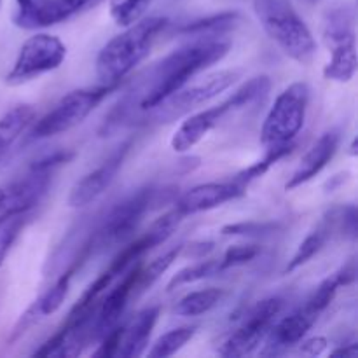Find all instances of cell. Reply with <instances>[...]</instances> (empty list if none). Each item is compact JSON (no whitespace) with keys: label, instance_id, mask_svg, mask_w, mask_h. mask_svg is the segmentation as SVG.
Instances as JSON below:
<instances>
[{"label":"cell","instance_id":"1","mask_svg":"<svg viewBox=\"0 0 358 358\" xmlns=\"http://www.w3.org/2000/svg\"><path fill=\"white\" fill-rule=\"evenodd\" d=\"M229 48V41H224L222 37L194 38L154 63L133 83L131 90L126 91L124 98L119 100L105 117L101 135L105 136L122 126L136 122L140 114L154 110L161 101L182 90L198 73L226 58Z\"/></svg>","mask_w":358,"mask_h":358},{"label":"cell","instance_id":"2","mask_svg":"<svg viewBox=\"0 0 358 358\" xmlns=\"http://www.w3.org/2000/svg\"><path fill=\"white\" fill-rule=\"evenodd\" d=\"M168 27V17H140L128 24L124 31L115 35L98 52L96 76L108 86H117L136 65L149 56L154 42Z\"/></svg>","mask_w":358,"mask_h":358},{"label":"cell","instance_id":"3","mask_svg":"<svg viewBox=\"0 0 358 358\" xmlns=\"http://www.w3.org/2000/svg\"><path fill=\"white\" fill-rule=\"evenodd\" d=\"M262 30L280 51L301 65H310L317 55V41L290 0H254Z\"/></svg>","mask_w":358,"mask_h":358},{"label":"cell","instance_id":"4","mask_svg":"<svg viewBox=\"0 0 358 358\" xmlns=\"http://www.w3.org/2000/svg\"><path fill=\"white\" fill-rule=\"evenodd\" d=\"M271 90V80L268 76H257L254 79L241 84L229 98L220 101L219 105L206 110L196 112L194 115H189L184 122L177 128V131L171 136V149L175 152H187L194 149L213 128L219 126V122L226 117L229 112L240 110V108L252 105L254 101L261 100L262 96Z\"/></svg>","mask_w":358,"mask_h":358},{"label":"cell","instance_id":"5","mask_svg":"<svg viewBox=\"0 0 358 358\" xmlns=\"http://www.w3.org/2000/svg\"><path fill=\"white\" fill-rule=\"evenodd\" d=\"M73 152H55L37 161L28 171L7 184L0 185V222L20 213H30L48 192L52 173L69 163Z\"/></svg>","mask_w":358,"mask_h":358},{"label":"cell","instance_id":"6","mask_svg":"<svg viewBox=\"0 0 358 358\" xmlns=\"http://www.w3.org/2000/svg\"><path fill=\"white\" fill-rule=\"evenodd\" d=\"M310 87L306 83H294L276 96L261 129V143L264 147L290 143L306 121Z\"/></svg>","mask_w":358,"mask_h":358},{"label":"cell","instance_id":"7","mask_svg":"<svg viewBox=\"0 0 358 358\" xmlns=\"http://www.w3.org/2000/svg\"><path fill=\"white\" fill-rule=\"evenodd\" d=\"M163 192L164 191L154 187H142L133 192L131 196H128L124 201L115 205L110 210V213L105 217L103 224L96 231V234L91 238V250L94 252L96 248L105 250L112 245L128 241L133 236V233L138 229L143 217L150 212L154 205L161 201Z\"/></svg>","mask_w":358,"mask_h":358},{"label":"cell","instance_id":"8","mask_svg":"<svg viewBox=\"0 0 358 358\" xmlns=\"http://www.w3.org/2000/svg\"><path fill=\"white\" fill-rule=\"evenodd\" d=\"M112 90H115V86L103 84V86L98 87H83V90L70 91L65 96L59 98L58 103L48 114H44L38 121H35L34 128L30 131V138H51V136L76 128L107 98V94Z\"/></svg>","mask_w":358,"mask_h":358},{"label":"cell","instance_id":"9","mask_svg":"<svg viewBox=\"0 0 358 358\" xmlns=\"http://www.w3.org/2000/svg\"><path fill=\"white\" fill-rule=\"evenodd\" d=\"M238 79H240L238 70H220V72L205 77L199 83L185 84L182 90L161 101L154 110L149 112V115L157 122H173L175 119L189 114L199 105L213 100L220 93L229 90Z\"/></svg>","mask_w":358,"mask_h":358},{"label":"cell","instance_id":"10","mask_svg":"<svg viewBox=\"0 0 358 358\" xmlns=\"http://www.w3.org/2000/svg\"><path fill=\"white\" fill-rule=\"evenodd\" d=\"M66 56V45L56 35L35 34L23 42L13 69L6 76L9 86L34 80L44 73L52 72L63 63Z\"/></svg>","mask_w":358,"mask_h":358},{"label":"cell","instance_id":"11","mask_svg":"<svg viewBox=\"0 0 358 358\" xmlns=\"http://www.w3.org/2000/svg\"><path fill=\"white\" fill-rule=\"evenodd\" d=\"M283 310L282 297H268L247 311L236 331L231 332L220 345L219 355L222 357H247L254 353L264 343L275 325L276 318Z\"/></svg>","mask_w":358,"mask_h":358},{"label":"cell","instance_id":"12","mask_svg":"<svg viewBox=\"0 0 358 358\" xmlns=\"http://www.w3.org/2000/svg\"><path fill=\"white\" fill-rule=\"evenodd\" d=\"M131 147L133 140L128 138L126 142H122L121 145H119L117 149L100 164V166H96L93 171L84 175L79 182H76V185L70 189L69 205L72 206V208H83V206H87L93 201H96V199L107 191L108 185L114 182V178L117 177L119 170H121L122 164H124Z\"/></svg>","mask_w":358,"mask_h":358},{"label":"cell","instance_id":"13","mask_svg":"<svg viewBox=\"0 0 358 358\" xmlns=\"http://www.w3.org/2000/svg\"><path fill=\"white\" fill-rule=\"evenodd\" d=\"M182 220H184V217H182L175 208L166 212L164 215H161L156 222H152V226L149 227V231H147L145 234H142V236L136 238V240L129 241L124 248H121V252L112 259L107 271L110 273V275H114L115 278L121 276L122 273L128 271L135 262H138L147 252L159 247L161 243H164V241L173 234V231L177 229L178 224H180Z\"/></svg>","mask_w":358,"mask_h":358},{"label":"cell","instance_id":"14","mask_svg":"<svg viewBox=\"0 0 358 358\" xmlns=\"http://www.w3.org/2000/svg\"><path fill=\"white\" fill-rule=\"evenodd\" d=\"M245 194H247V187L234 178L227 182H210V184H199L189 189L177 199L173 208L185 219L189 215L208 212L217 206L226 205Z\"/></svg>","mask_w":358,"mask_h":358},{"label":"cell","instance_id":"15","mask_svg":"<svg viewBox=\"0 0 358 358\" xmlns=\"http://www.w3.org/2000/svg\"><path fill=\"white\" fill-rule=\"evenodd\" d=\"M318 318H320V315L311 310L308 304L294 310L282 320L275 322L269 334L266 336V345L261 353L266 357H276L285 353L292 346L299 345L306 338L308 332L311 331V327L317 324Z\"/></svg>","mask_w":358,"mask_h":358},{"label":"cell","instance_id":"16","mask_svg":"<svg viewBox=\"0 0 358 358\" xmlns=\"http://www.w3.org/2000/svg\"><path fill=\"white\" fill-rule=\"evenodd\" d=\"M140 262H135L131 268L126 271L124 278L100 301L98 306L96 318H94V327H93V341L100 339L108 329L117 325L119 318L124 313L128 301L135 296V285H136V276L140 271Z\"/></svg>","mask_w":358,"mask_h":358},{"label":"cell","instance_id":"17","mask_svg":"<svg viewBox=\"0 0 358 358\" xmlns=\"http://www.w3.org/2000/svg\"><path fill=\"white\" fill-rule=\"evenodd\" d=\"M339 142H341V135H339L338 129H331V131L324 133L303 156L297 170L294 171L292 177L285 184V191H294V189L301 187L303 184L313 180L336 156L339 149Z\"/></svg>","mask_w":358,"mask_h":358},{"label":"cell","instance_id":"18","mask_svg":"<svg viewBox=\"0 0 358 358\" xmlns=\"http://www.w3.org/2000/svg\"><path fill=\"white\" fill-rule=\"evenodd\" d=\"M159 313V306L145 308V310L140 311L128 325L122 327L121 345H119L117 357L133 358L143 355L147 345H149L150 334H152L154 327H156L157 324Z\"/></svg>","mask_w":358,"mask_h":358},{"label":"cell","instance_id":"19","mask_svg":"<svg viewBox=\"0 0 358 358\" xmlns=\"http://www.w3.org/2000/svg\"><path fill=\"white\" fill-rule=\"evenodd\" d=\"M101 0H38L30 21H28V30H38V28L63 23V21L98 6Z\"/></svg>","mask_w":358,"mask_h":358},{"label":"cell","instance_id":"20","mask_svg":"<svg viewBox=\"0 0 358 358\" xmlns=\"http://www.w3.org/2000/svg\"><path fill=\"white\" fill-rule=\"evenodd\" d=\"M336 233L334 229V219H332V212L329 210L322 220L318 222V226L301 241V245L297 247L296 254L292 255V259L287 264L285 273H292L296 269H299L301 266H304L306 262H310L322 248L325 247V243L329 241V238Z\"/></svg>","mask_w":358,"mask_h":358},{"label":"cell","instance_id":"21","mask_svg":"<svg viewBox=\"0 0 358 358\" xmlns=\"http://www.w3.org/2000/svg\"><path fill=\"white\" fill-rule=\"evenodd\" d=\"M90 254H91V248H90V245H86V248H84L83 254L79 255V259H77V261L73 262V264L70 266V268L66 269V271L63 273V275L59 276L55 283H52V287L48 290V292L42 294V296L38 297L34 304H31V306H34V310L37 311L38 317L41 318L48 317V315L56 313V311L62 308V304L65 303L66 294H69L72 278L76 276L77 269L80 268V262L86 261L87 255Z\"/></svg>","mask_w":358,"mask_h":358},{"label":"cell","instance_id":"22","mask_svg":"<svg viewBox=\"0 0 358 358\" xmlns=\"http://www.w3.org/2000/svg\"><path fill=\"white\" fill-rule=\"evenodd\" d=\"M34 121L35 110L31 105H16L0 117V161Z\"/></svg>","mask_w":358,"mask_h":358},{"label":"cell","instance_id":"23","mask_svg":"<svg viewBox=\"0 0 358 358\" xmlns=\"http://www.w3.org/2000/svg\"><path fill=\"white\" fill-rule=\"evenodd\" d=\"M331 62L325 65V79L336 83H350L357 73V37L331 45Z\"/></svg>","mask_w":358,"mask_h":358},{"label":"cell","instance_id":"24","mask_svg":"<svg viewBox=\"0 0 358 358\" xmlns=\"http://www.w3.org/2000/svg\"><path fill=\"white\" fill-rule=\"evenodd\" d=\"M240 21V14L236 10H227V13L212 14V16L199 17V20L191 21L180 28L182 35L194 38L205 37H222L229 30H233Z\"/></svg>","mask_w":358,"mask_h":358},{"label":"cell","instance_id":"25","mask_svg":"<svg viewBox=\"0 0 358 358\" xmlns=\"http://www.w3.org/2000/svg\"><path fill=\"white\" fill-rule=\"evenodd\" d=\"M224 297H226V292L222 289L212 287V289L196 290L178 301L175 306V313L178 317H199V315L208 313L213 308L219 306Z\"/></svg>","mask_w":358,"mask_h":358},{"label":"cell","instance_id":"26","mask_svg":"<svg viewBox=\"0 0 358 358\" xmlns=\"http://www.w3.org/2000/svg\"><path fill=\"white\" fill-rule=\"evenodd\" d=\"M184 252V245H178V247L171 248L166 254L159 255L157 259H154L152 262H149L147 266H140L138 276H136V285H135V296H140L145 290H149L168 269L171 268L175 261L178 259V255Z\"/></svg>","mask_w":358,"mask_h":358},{"label":"cell","instance_id":"27","mask_svg":"<svg viewBox=\"0 0 358 358\" xmlns=\"http://www.w3.org/2000/svg\"><path fill=\"white\" fill-rule=\"evenodd\" d=\"M292 150H294V142L283 143V145L268 147V152H266V156L262 157V159H259L257 163L252 164V166L245 168L243 171H240V173L234 177V180L240 182V184L245 185V187H248V185H250L254 180L264 177V175L268 173V171L271 170L276 163H278V161H282L283 157L289 156Z\"/></svg>","mask_w":358,"mask_h":358},{"label":"cell","instance_id":"28","mask_svg":"<svg viewBox=\"0 0 358 358\" xmlns=\"http://www.w3.org/2000/svg\"><path fill=\"white\" fill-rule=\"evenodd\" d=\"M198 327L196 325H184V327L171 329L170 332L161 336L156 343L152 345V348L149 350L150 358H168L175 355L177 352H180L192 338H194Z\"/></svg>","mask_w":358,"mask_h":358},{"label":"cell","instance_id":"29","mask_svg":"<svg viewBox=\"0 0 358 358\" xmlns=\"http://www.w3.org/2000/svg\"><path fill=\"white\" fill-rule=\"evenodd\" d=\"M219 259H210V261H201L198 264L187 266V268L180 269L178 273H175L173 278L170 280L166 287V292L178 289V287L191 285V283L201 282V280L210 278V276L219 275Z\"/></svg>","mask_w":358,"mask_h":358},{"label":"cell","instance_id":"30","mask_svg":"<svg viewBox=\"0 0 358 358\" xmlns=\"http://www.w3.org/2000/svg\"><path fill=\"white\" fill-rule=\"evenodd\" d=\"M28 219H30V213H20V215L9 217V219H3L0 222V268L6 262L13 245L16 243L20 234L23 233Z\"/></svg>","mask_w":358,"mask_h":358},{"label":"cell","instance_id":"31","mask_svg":"<svg viewBox=\"0 0 358 358\" xmlns=\"http://www.w3.org/2000/svg\"><path fill=\"white\" fill-rule=\"evenodd\" d=\"M150 2L152 0H112V20L117 24H121V27H128V24L135 23V21H138L143 16Z\"/></svg>","mask_w":358,"mask_h":358},{"label":"cell","instance_id":"32","mask_svg":"<svg viewBox=\"0 0 358 358\" xmlns=\"http://www.w3.org/2000/svg\"><path fill=\"white\" fill-rule=\"evenodd\" d=\"M282 229L280 222H236L227 224L220 229L224 236H247V238H259L269 236Z\"/></svg>","mask_w":358,"mask_h":358},{"label":"cell","instance_id":"33","mask_svg":"<svg viewBox=\"0 0 358 358\" xmlns=\"http://www.w3.org/2000/svg\"><path fill=\"white\" fill-rule=\"evenodd\" d=\"M341 280H339V276L334 273V275L325 278L324 282L317 287V290H315L313 296L306 301V304L311 310L317 311L318 315H322L329 306H331L332 301L338 296V290L341 289Z\"/></svg>","mask_w":358,"mask_h":358},{"label":"cell","instance_id":"34","mask_svg":"<svg viewBox=\"0 0 358 358\" xmlns=\"http://www.w3.org/2000/svg\"><path fill=\"white\" fill-rule=\"evenodd\" d=\"M259 252H261V248L257 245H234V247H229L224 252L222 257L219 259L220 273L227 271L231 268L248 264V262L257 257Z\"/></svg>","mask_w":358,"mask_h":358},{"label":"cell","instance_id":"35","mask_svg":"<svg viewBox=\"0 0 358 358\" xmlns=\"http://www.w3.org/2000/svg\"><path fill=\"white\" fill-rule=\"evenodd\" d=\"M336 233H341L345 238L355 240L357 238V206L345 205L339 208H332Z\"/></svg>","mask_w":358,"mask_h":358},{"label":"cell","instance_id":"36","mask_svg":"<svg viewBox=\"0 0 358 358\" xmlns=\"http://www.w3.org/2000/svg\"><path fill=\"white\" fill-rule=\"evenodd\" d=\"M121 336H122V327L114 325L112 329H108L103 336H101V343L98 346L96 352L93 353L98 358H112L117 357L119 345H121Z\"/></svg>","mask_w":358,"mask_h":358},{"label":"cell","instance_id":"37","mask_svg":"<svg viewBox=\"0 0 358 358\" xmlns=\"http://www.w3.org/2000/svg\"><path fill=\"white\" fill-rule=\"evenodd\" d=\"M325 346H327V341H325L324 338H313L304 341L301 350H303L304 353H308V355H320L325 350Z\"/></svg>","mask_w":358,"mask_h":358},{"label":"cell","instance_id":"38","mask_svg":"<svg viewBox=\"0 0 358 358\" xmlns=\"http://www.w3.org/2000/svg\"><path fill=\"white\" fill-rule=\"evenodd\" d=\"M332 357H345V358H355L358 355L357 343H348L345 346H339L334 352H331Z\"/></svg>","mask_w":358,"mask_h":358},{"label":"cell","instance_id":"39","mask_svg":"<svg viewBox=\"0 0 358 358\" xmlns=\"http://www.w3.org/2000/svg\"><path fill=\"white\" fill-rule=\"evenodd\" d=\"M301 3H306V6H315V3H318L320 0H299Z\"/></svg>","mask_w":358,"mask_h":358},{"label":"cell","instance_id":"40","mask_svg":"<svg viewBox=\"0 0 358 358\" xmlns=\"http://www.w3.org/2000/svg\"><path fill=\"white\" fill-rule=\"evenodd\" d=\"M350 152H352V156H357V138L352 142V150Z\"/></svg>","mask_w":358,"mask_h":358},{"label":"cell","instance_id":"41","mask_svg":"<svg viewBox=\"0 0 358 358\" xmlns=\"http://www.w3.org/2000/svg\"><path fill=\"white\" fill-rule=\"evenodd\" d=\"M0 2H2V0H0Z\"/></svg>","mask_w":358,"mask_h":358}]
</instances>
